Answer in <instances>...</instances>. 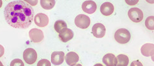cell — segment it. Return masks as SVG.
I'll return each mask as SVG.
<instances>
[{"mask_svg":"<svg viewBox=\"0 0 154 66\" xmlns=\"http://www.w3.org/2000/svg\"><path fill=\"white\" fill-rule=\"evenodd\" d=\"M117 42L121 44H125L129 42L131 39V34L126 28H120L116 32L114 35Z\"/></svg>","mask_w":154,"mask_h":66,"instance_id":"cell-2","label":"cell"},{"mask_svg":"<svg viewBox=\"0 0 154 66\" xmlns=\"http://www.w3.org/2000/svg\"><path fill=\"white\" fill-rule=\"evenodd\" d=\"M142 55L145 57L151 56L153 57L154 53V45L153 44H145L141 48Z\"/></svg>","mask_w":154,"mask_h":66,"instance_id":"cell-14","label":"cell"},{"mask_svg":"<svg viewBox=\"0 0 154 66\" xmlns=\"http://www.w3.org/2000/svg\"><path fill=\"white\" fill-rule=\"evenodd\" d=\"M145 26L148 29L150 30H154V16H153L148 17L146 19Z\"/></svg>","mask_w":154,"mask_h":66,"instance_id":"cell-19","label":"cell"},{"mask_svg":"<svg viewBox=\"0 0 154 66\" xmlns=\"http://www.w3.org/2000/svg\"><path fill=\"white\" fill-rule=\"evenodd\" d=\"M55 4V1L54 0H41V6L45 10H51Z\"/></svg>","mask_w":154,"mask_h":66,"instance_id":"cell-18","label":"cell"},{"mask_svg":"<svg viewBox=\"0 0 154 66\" xmlns=\"http://www.w3.org/2000/svg\"><path fill=\"white\" fill-rule=\"evenodd\" d=\"M129 19L134 23H139L143 19V13L140 9L138 8H132L128 11Z\"/></svg>","mask_w":154,"mask_h":66,"instance_id":"cell-4","label":"cell"},{"mask_svg":"<svg viewBox=\"0 0 154 66\" xmlns=\"http://www.w3.org/2000/svg\"><path fill=\"white\" fill-rule=\"evenodd\" d=\"M114 7L112 3L105 2L100 7V11L104 16H110L114 13Z\"/></svg>","mask_w":154,"mask_h":66,"instance_id":"cell-11","label":"cell"},{"mask_svg":"<svg viewBox=\"0 0 154 66\" xmlns=\"http://www.w3.org/2000/svg\"><path fill=\"white\" fill-rule=\"evenodd\" d=\"M29 37L34 43H39L44 39V34L42 30L38 28H32L29 32Z\"/></svg>","mask_w":154,"mask_h":66,"instance_id":"cell-6","label":"cell"},{"mask_svg":"<svg viewBox=\"0 0 154 66\" xmlns=\"http://www.w3.org/2000/svg\"><path fill=\"white\" fill-rule=\"evenodd\" d=\"M4 16L11 27L25 29L30 26L33 21L34 10L26 1H14L5 7Z\"/></svg>","mask_w":154,"mask_h":66,"instance_id":"cell-1","label":"cell"},{"mask_svg":"<svg viewBox=\"0 0 154 66\" xmlns=\"http://www.w3.org/2000/svg\"><path fill=\"white\" fill-rule=\"evenodd\" d=\"M65 53L63 52H53L51 53V63L55 65L62 64L64 61Z\"/></svg>","mask_w":154,"mask_h":66,"instance_id":"cell-10","label":"cell"},{"mask_svg":"<svg viewBox=\"0 0 154 66\" xmlns=\"http://www.w3.org/2000/svg\"><path fill=\"white\" fill-rule=\"evenodd\" d=\"M10 65L11 66H23L24 65V64L23 63V62L20 59H17L11 62Z\"/></svg>","mask_w":154,"mask_h":66,"instance_id":"cell-20","label":"cell"},{"mask_svg":"<svg viewBox=\"0 0 154 66\" xmlns=\"http://www.w3.org/2000/svg\"><path fill=\"white\" fill-rule=\"evenodd\" d=\"M51 63L46 59H42L38 63V66H50Z\"/></svg>","mask_w":154,"mask_h":66,"instance_id":"cell-21","label":"cell"},{"mask_svg":"<svg viewBox=\"0 0 154 66\" xmlns=\"http://www.w3.org/2000/svg\"><path fill=\"white\" fill-rule=\"evenodd\" d=\"M4 53H5L4 47L2 45H0V57H2L3 56Z\"/></svg>","mask_w":154,"mask_h":66,"instance_id":"cell-22","label":"cell"},{"mask_svg":"<svg viewBox=\"0 0 154 66\" xmlns=\"http://www.w3.org/2000/svg\"><path fill=\"white\" fill-rule=\"evenodd\" d=\"M58 37L61 40V41H62L63 42L66 43V42H69V40H70L71 39H73L74 33L70 29H69L67 28L63 30L59 33Z\"/></svg>","mask_w":154,"mask_h":66,"instance_id":"cell-12","label":"cell"},{"mask_svg":"<svg viewBox=\"0 0 154 66\" xmlns=\"http://www.w3.org/2000/svg\"><path fill=\"white\" fill-rule=\"evenodd\" d=\"M2 4H3V2H2V0H0V8H2Z\"/></svg>","mask_w":154,"mask_h":66,"instance_id":"cell-23","label":"cell"},{"mask_svg":"<svg viewBox=\"0 0 154 66\" xmlns=\"http://www.w3.org/2000/svg\"><path fill=\"white\" fill-rule=\"evenodd\" d=\"M92 33L94 37L97 38H102L105 35L106 28L102 23H98L93 25L92 28Z\"/></svg>","mask_w":154,"mask_h":66,"instance_id":"cell-7","label":"cell"},{"mask_svg":"<svg viewBox=\"0 0 154 66\" xmlns=\"http://www.w3.org/2000/svg\"><path fill=\"white\" fill-rule=\"evenodd\" d=\"M103 62L105 65L116 66L117 63V58L112 53H107L103 57Z\"/></svg>","mask_w":154,"mask_h":66,"instance_id":"cell-15","label":"cell"},{"mask_svg":"<svg viewBox=\"0 0 154 66\" xmlns=\"http://www.w3.org/2000/svg\"><path fill=\"white\" fill-rule=\"evenodd\" d=\"M79 60V57L78 53H76L74 52H70L67 53L66 57V63L72 66L75 65L78 62Z\"/></svg>","mask_w":154,"mask_h":66,"instance_id":"cell-13","label":"cell"},{"mask_svg":"<svg viewBox=\"0 0 154 66\" xmlns=\"http://www.w3.org/2000/svg\"><path fill=\"white\" fill-rule=\"evenodd\" d=\"M90 23L91 20L90 18L83 14L78 15L75 19V25L81 29H86L88 28L90 25Z\"/></svg>","mask_w":154,"mask_h":66,"instance_id":"cell-5","label":"cell"},{"mask_svg":"<svg viewBox=\"0 0 154 66\" xmlns=\"http://www.w3.org/2000/svg\"><path fill=\"white\" fill-rule=\"evenodd\" d=\"M67 28V23L63 20H57L55 23L54 28L55 30V31L58 33H60L63 30Z\"/></svg>","mask_w":154,"mask_h":66,"instance_id":"cell-17","label":"cell"},{"mask_svg":"<svg viewBox=\"0 0 154 66\" xmlns=\"http://www.w3.org/2000/svg\"><path fill=\"white\" fill-rule=\"evenodd\" d=\"M117 66H126L129 64V58L127 56L120 54L117 57Z\"/></svg>","mask_w":154,"mask_h":66,"instance_id":"cell-16","label":"cell"},{"mask_svg":"<svg viewBox=\"0 0 154 66\" xmlns=\"http://www.w3.org/2000/svg\"><path fill=\"white\" fill-rule=\"evenodd\" d=\"M34 19L35 25L39 27H45L49 23L48 16L44 13L37 14Z\"/></svg>","mask_w":154,"mask_h":66,"instance_id":"cell-8","label":"cell"},{"mask_svg":"<svg viewBox=\"0 0 154 66\" xmlns=\"http://www.w3.org/2000/svg\"><path fill=\"white\" fill-rule=\"evenodd\" d=\"M0 66H3V64L0 62Z\"/></svg>","mask_w":154,"mask_h":66,"instance_id":"cell-24","label":"cell"},{"mask_svg":"<svg viewBox=\"0 0 154 66\" xmlns=\"http://www.w3.org/2000/svg\"><path fill=\"white\" fill-rule=\"evenodd\" d=\"M82 9L86 13L93 14L96 11L97 9V6L95 2L89 0V1H86L82 3Z\"/></svg>","mask_w":154,"mask_h":66,"instance_id":"cell-9","label":"cell"},{"mask_svg":"<svg viewBox=\"0 0 154 66\" xmlns=\"http://www.w3.org/2000/svg\"><path fill=\"white\" fill-rule=\"evenodd\" d=\"M23 57L27 64L29 65L33 64L37 60V52L34 49H31V48H28L23 52Z\"/></svg>","mask_w":154,"mask_h":66,"instance_id":"cell-3","label":"cell"}]
</instances>
